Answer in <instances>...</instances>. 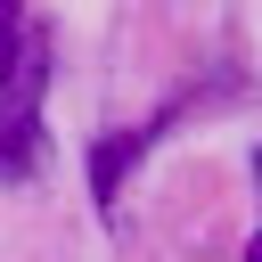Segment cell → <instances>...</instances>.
Wrapping results in <instances>:
<instances>
[{
  "label": "cell",
  "mask_w": 262,
  "mask_h": 262,
  "mask_svg": "<svg viewBox=\"0 0 262 262\" xmlns=\"http://www.w3.org/2000/svg\"><path fill=\"white\" fill-rule=\"evenodd\" d=\"M41 90H49V57H41V41H25L16 66L0 74V188L33 180L41 156H49V139H41Z\"/></svg>",
  "instance_id": "6da1fadb"
},
{
  "label": "cell",
  "mask_w": 262,
  "mask_h": 262,
  "mask_svg": "<svg viewBox=\"0 0 262 262\" xmlns=\"http://www.w3.org/2000/svg\"><path fill=\"white\" fill-rule=\"evenodd\" d=\"M147 139H156V123H147V131H115V139H98V147H90V196H98V205H115V196H123V172L147 156Z\"/></svg>",
  "instance_id": "7a4b0ae2"
},
{
  "label": "cell",
  "mask_w": 262,
  "mask_h": 262,
  "mask_svg": "<svg viewBox=\"0 0 262 262\" xmlns=\"http://www.w3.org/2000/svg\"><path fill=\"white\" fill-rule=\"evenodd\" d=\"M16 49H25V8H16V0H0V74L16 66Z\"/></svg>",
  "instance_id": "3957f363"
},
{
  "label": "cell",
  "mask_w": 262,
  "mask_h": 262,
  "mask_svg": "<svg viewBox=\"0 0 262 262\" xmlns=\"http://www.w3.org/2000/svg\"><path fill=\"white\" fill-rule=\"evenodd\" d=\"M254 180H262V147H254ZM246 262H262V229H254V246H246Z\"/></svg>",
  "instance_id": "277c9868"
}]
</instances>
